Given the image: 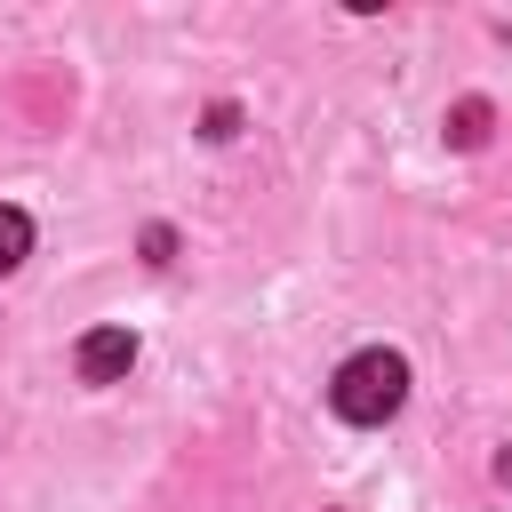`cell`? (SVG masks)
<instances>
[{"instance_id": "6da1fadb", "label": "cell", "mask_w": 512, "mask_h": 512, "mask_svg": "<svg viewBox=\"0 0 512 512\" xmlns=\"http://www.w3.org/2000/svg\"><path fill=\"white\" fill-rule=\"evenodd\" d=\"M328 400H336L344 424H384V416H400V400H408V360L384 352V344H368V352H352V360L336 368Z\"/></svg>"}, {"instance_id": "7a4b0ae2", "label": "cell", "mask_w": 512, "mask_h": 512, "mask_svg": "<svg viewBox=\"0 0 512 512\" xmlns=\"http://www.w3.org/2000/svg\"><path fill=\"white\" fill-rule=\"evenodd\" d=\"M72 360H80V376H88V384H112V376H128V360H136V336H128V328H88Z\"/></svg>"}, {"instance_id": "277c9868", "label": "cell", "mask_w": 512, "mask_h": 512, "mask_svg": "<svg viewBox=\"0 0 512 512\" xmlns=\"http://www.w3.org/2000/svg\"><path fill=\"white\" fill-rule=\"evenodd\" d=\"M488 136V104H456V144H480Z\"/></svg>"}, {"instance_id": "3957f363", "label": "cell", "mask_w": 512, "mask_h": 512, "mask_svg": "<svg viewBox=\"0 0 512 512\" xmlns=\"http://www.w3.org/2000/svg\"><path fill=\"white\" fill-rule=\"evenodd\" d=\"M32 256V216L24 208H0V272H16Z\"/></svg>"}]
</instances>
